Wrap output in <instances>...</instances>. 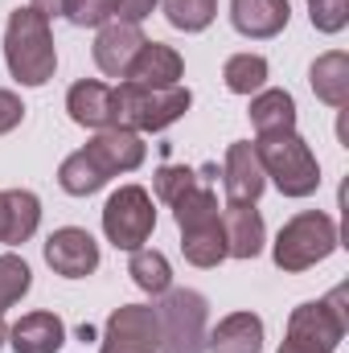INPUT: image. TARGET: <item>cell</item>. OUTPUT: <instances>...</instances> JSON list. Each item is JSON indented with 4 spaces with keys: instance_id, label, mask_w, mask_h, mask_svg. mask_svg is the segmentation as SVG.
<instances>
[{
    "instance_id": "obj_6",
    "label": "cell",
    "mask_w": 349,
    "mask_h": 353,
    "mask_svg": "<svg viewBox=\"0 0 349 353\" xmlns=\"http://www.w3.org/2000/svg\"><path fill=\"white\" fill-rule=\"evenodd\" d=\"M157 312V353H206L210 304L193 288H169Z\"/></svg>"
},
{
    "instance_id": "obj_2",
    "label": "cell",
    "mask_w": 349,
    "mask_h": 353,
    "mask_svg": "<svg viewBox=\"0 0 349 353\" xmlns=\"http://www.w3.org/2000/svg\"><path fill=\"white\" fill-rule=\"evenodd\" d=\"M4 62L21 87H46L58 70V50L50 21L37 8H17L4 29Z\"/></svg>"
},
{
    "instance_id": "obj_24",
    "label": "cell",
    "mask_w": 349,
    "mask_h": 353,
    "mask_svg": "<svg viewBox=\"0 0 349 353\" xmlns=\"http://www.w3.org/2000/svg\"><path fill=\"white\" fill-rule=\"evenodd\" d=\"M222 79H226V90H235V94H259L267 83V58L263 54H235V58H226Z\"/></svg>"
},
{
    "instance_id": "obj_7",
    "label": "cell",
    "mask_w": 349,
    "mask_h": 353,
    "mask_svg": "<svg viewBox=\"0 0 349 353\" xmlns=\"http://www.w3.org/2000/svg\"><path fill=\"white\" fill-rule=\"evenodd\" d=\"M341 304H346V288H337L329 300H308V304L292 308L288 337H283L279 353H333L349 329V316Z\"/></svg>"
},
{
    "instance_id": "obj_10",
    "label": "cell",
    "mask_w": 349,
    "mask_h": 353,
    "mask_svg": "<svg viewBox=\"0 0 349 353\" xmlns=\"http://www.w3.org/2000/svg\"><path fill=\"white\" fill-rule=\"evenodd\" d=\"M99 353H157V312L148 304H123L107 316Z\"/></svg>"
},
{
    "instance_id": "obj_29",
    "label": "cell",
    "mask_w": 349,
    "mask_h": 353,
    "mask_svg": "<svg viewBox=\"0 0 349 353\" xmlns=\"http://www.w3.org/2000/svg\"><path fill=\"white\" fill-rule=\"evenodd\" d=\"M197 185V173L193 169H185V165H165L161 173H157V197L165 201V205H173L177 197L185 193V189H193Z\"/></svg>"
},
{
    "instance_id": "obj_17",
    "label": "cell",
    "mask_w": 349,
    "mask_h": 353,
    "mask_svg": "<svg viewBox=\"0 0 349 353\" xmlns=\"http://www.w3.org/2000/svg\"><path fill=\"white\" fill-rule=\"evenodd\" d=\"M185 74V62L173 46H161V41H144L128 79L123 83H140V87H177Z\"/></svg>"
},
{
    "instance_id": "obj_21",
    "label": "cell",
    "mask_w": 349,
    "mask_h": 353,
    "mask_svg": "<svg viewBox=\"0 0 349 353\" xmlns=\"http://www.w3.org/2000/svg\"><path fill=\"white\" fill-rule=\"evenodd\" d=\"M308 83H312L321 103H329V107L341 111L349 103V54H341V50L321 54L312 62V70H308Z\"/></svg>"
},
{
    "instance_id": "obj_20",
    "label": "cell",
    "mask_w": 349,
    "mask_h": 353,
    "mask_svg": "<svg viewBox=\"0 0 349 353\" xmlns=\"http://www.w3.org/2000/svg\"><path fill=\"white\" fill-rule=\"evenodd\" d=\"M66 111L79 128H111V87L107 83H94V79H83L74 83L70 94H66Z\"/></svg>"
},
{
    "instance_id": "obj_31",
    "label": "cell",
    "mask_w": 349,
    "mask_h": 353,
    "mask_svg": "<svg viewBox=\"0 0 349 353\" xmlns=\"http://www.w3.org/2000/svg\"><path fill=\"white\" fill-rule=\"evenodd\" d=\"M152 8H157V0H119V17L132 21V25H140Z\"/></svg>"
},
{
    "instance_id": "obj_1",
    "label": "cell",
    "mask_w": 349,
    "mask_h": 353,
    "mask_svg": "<svg viewBox=\"0 0 349 353\" xmlns=\"http://www.w3.org/2000/svg\"><path fill=\"white\" fill-rule=\"evenodd\" d=\"M144 140L140 132H128V128H103L87 148H79L74 157L62 161L58 169V185L70 193V197H90L94 189H103L115 173H132L144 165Z\"/></svg>"
},
{
    "instance_id": "obj_5",
    "label": "cell",
    "mask_w": 349,
    "mask_h": 353,
    "mask_svg": "<svg viewBox=\"0 0 349 353\" xmlns=\"http://www.w3.org/2000/svg\"><path fill=\"white\" fill-rule=\"evenodd\" d=\"M263 173L275 181V189L283 197H308L321 185V165L312 157V148L296 136V132H271L255 140Z\"/></svg>"
},
{
    "instance_id": "obj_12",
    "label": "cell",
    "mask_w": 349,
    "mask_h": 353,
    "mask_svg": "<svg viewBox=\"0 0 349 353\" xmlns=\"http://www.w3.org/2000/svg\"><path fill=\"white\" fill-rule=\"evenodd\" d=\"M46 263L66 279H87L99 267V243L79 226H62L46 239Z\"/></svg>"
},
{
    "instance_id": "obj_28",
    "label": "cell",
    "mask_w": 349,
    "mask_h": 353,
    "mask_svg": "<svg viewBox=\"0 0 349 353\" xmlns=\"http://www.w3.org/2000/svg\"><path fill=\"white\" fill-rule=\"evenodd\" d=\"M308 17H312V29L341 33L349 21V0H308Z\"/></svg>"
},
{
    "instance_id": "obj_26",
    "label": "cell",
    "mask_w": 349,
    "mask_h": 353,
    "mask_svg": "<svg viewBox=\"0 0 349 353\" xmlns=\"http://www.w3.org/2000/svg\"><path fill=\"white\" fill-rule=\"evenodd\" d=\"M33 288V271L21 255H0V312L12 308Z\"/></svg>"
},
{
    "instance_id": "obj_15",
    "label": "cell",
    "mask_w": 349,
    "mask_h": 353,
    "mask_svg": "<svg viewBox=\"0 0 349 353\" xmlns=\"http://www.w3.org/2000/svg\"><path fill=\"white\" fill-rule=\"evenodd\" d=\"M41 222V201L29 189H4L0 193V243L4 247H21L37 234Z\"/></svg>"
},
{
    "instance_id": "obj_19",
    "label": "cell",
    "mask_w": 349,
    "mask_h": 353,
    "mask_svg": "<svg viewBox=\"0 0 349 353\" xmlns=\"http://www.w3.org/2000/svg\"><path fill=\"white\" fill-rule=\"evenodd\" d=\"M210 353H263V321L255 312H230L206 337Z\"/></svg>"
},
{
    "instance_id": "obj_3",
    "label": "cell",
    "mask_w": 349,
    "mask_h": 353,
    "mask_svg": "<svg viewBox=\"0 0 349 353\" xmlns=\"http://www.w3.org/2000/svg\"><path fill=\"white\" fill-rule=\"evenodd\" d=\"M173 218L181 226V251L193 267H218L226 259V239H222V210L218 193L210 185H193L173 201Z\"/></svg>"
},
{
    "instance_id": "obj_30",
    "label": "cell",
    "mask_w": 349,
    "mask_h": 353,
    "mask_svg": "<svg viewBox=\"0 0 349 353\" xmlns=\"http://www.w3.org/2000/svg\"><path fill=\"white\" fill-rule=\"evenodd\" d=\"M21 119H25V103H21L12 90H0V136L12 132Z\"/></svg>"
},
{
    "instance_id": "obj_32",
    "label": "cell",
    "mask_w": 349,
    "mask_h": 353,
    "mask_svg": "<svg viewBox=\"0 0 349 353\" xmlns=\"http://www.w3.org/2000/svg\"><path fill=\"white\" fill-rule=\"evenodd\" d=\"M29 8H37V12L50 21V17H62V12H66V0H33Z\"/></svg>"
},
{
    "instance_id": "obj_14",
    "label": "cell",
    "mask_w": 349,
    "mask_h": 353,
    "mask_svg": "<svg viewBox=\"0 0 349 353\" xmlns=\"http://www.w3.org/2000/svg\"><path fill=\"white\" fill-rule=\"evenodd\" d=\"M222 239L226 259H255L263 251V218L255 201H230L222 205Z\"/></svg>"
},
{
    "instance_id": "obj_18",
    "label": "cell",
    "mask_w": 349,
    "mask_h": 353,
    "mask_svg": "<svg viewBox=\"0 0 349 353\" xmlns=\"http://www.w3.org/2000/svg\"><path fill=\"white\" fill-rule=\"evenodd\" d=\"M8 337L17 353H58L66 345V325L54 312H29L8 329Z\"/></svg>"
},
{
    "instance_id": "obj_4",
    "label": "cell",
    "mask_w": 349,
    "mask_h": 353,
    "mask_svg": "<svg viewBox=\"0 0 349 353\" xmlns=\"http://www.w3.org/2000/svg\"><path fill=\"white\" fill-rule=\"evenodd\" d=\"M193 94L181 87H140V83H119L111 87V128L128 132H165L189 111Z\"/></svg>"
},
{
    "instance_id": "obj_22",
    "label": "cell",
    "mask_w": 349,
    "mask_h": 353,
    "mask_svg": "<svg viewBox=\"0 0 349 353\" xmlns=\"http://www.w3.org/2000/svg\"><path fill=\"white\" fill-rule=\"evenodd\" d=\"M251 123H255L259 136L296 132V99L288 90H259L251 99Z\"/></svg>"
},
{
    "instance_id": "obj_23",
    "label": "cell",
    "mask_w": 349,
    "mask_h": 353,
    "mask_svg": "<svg viewBox=\"0 0 349 353\" xmlns=\"http://www.w3.org/2000/svg\"><path fill=\"white\" fill-rule=\"evenodd\" d=\"M128 275L136 279V288L140 292H148V296H165L169 288H173V267L169 259L161 255V251H132V263H128Z\"/></svg>"
},
{
    "instance_id": "obj_13",
    "label": "cell",
    "mask_w": 349,
    "mask_h": 353,
    "mask_svg": "<svg viewBox=\"0 0 349 353\" xmlns=\"http://www.w3.org/2000/svg\"><path fill=\"white\" fill-rule=\"evenodd\" d=\"M222 185L230 193V201H259L267 189V173L259 165V152L251 140H235L226 148V165H222Z\"/></svg>"
},
{
    "instance_id": "obj_33",
    "label": "cell",
    "mask_w": 349,
    "mask_h": 353,
    "mask_svg": "<svg viewBox=\"0 0 349 353\" xmlns=\"http://www.w3.org/2000/svg\"><path fill=\"white\" fill-rule=\"evenodd\" d=\"M4 337H8V329H4V321H0V345H4Z\"/></svg>"
},
{
    "instance_id": "obj_8",
    "label": "cell",
    "mask_w": 349,
    "mask_h": 353,
    "mask_svg": "<svg viewBox=\"0 0 349 353\" xmlns=\"http://www.w3.org/2000/svg\"><path fill=\"white\" fill-rule=\"evenodd\" d=\"M333 251H337V222L321 210H304L292 222H283L271 255L279 271H308L321 259H329Z\"/></svg>"
},
{
    "instance_id": "obj_11",
    "label": "cell",
    "mask_w": 349,
    "mask_h": 353,
    "mask_svg": "<svg viewBox=\"0 0 349 353\" xmlns=\"http://www.w3.org/2000/svg\"><path fill=\"white\" fill-rule=\"evenodd\" d=\"M144 41L148 37L140 33V25H132V21H107V25H99V37H94V66L107 79H128V70H132V62H136V54H140Z\"/></svg>"
},
{
    "instance_id": "obj_16",
    "label": "cell",
    "mask_w": 349,
    "mask_h": 353,
    "mask_svg": "<svg viewBox=\"0 0 349 353\" xmlns=\"http://www.w3.org/2000/svg\"><path fill=\"white\" fill-rule=\"evenodd\" d=\"M288 0H230V21L243 37H255V41H267L275 33L288 29Z\"/></svg>"
},
{
    "instance_id": "obj_9",
    "label": "cell",
    "mask_w": 349,
    "mask_h": 353,
    "mask_svg": "<svg viewBox=\"0 0 349 353\" xmlns=\"http://www.w3.org/2000/svg\"><path fill=\"white\" fill-rule=\"evenodd\" d=\"M157 230V210L148 189L140 185H123L107 197L103 205V234L119 247V251H140Z\"/></svg>"
},
{
    "instance_id": "obj_25",
    "label": "cell",
    "mask_w": 349,
    "mask_h": 353,
    "mask_svg": "<svg viewBox=\"0 0 349 353\" xmlns=\"http://www.w3.org/2000/svg\"><path fill=\"white\" fill-rule=\"evenodd\" d=\"M165 17L181 33H201L218 17V0H165Z\"/></svg>"
},
{
    "instance_id": "obj_27",
    "label": "cell",
    "mask_w": 349,
    "mask_h": 353,
    "mask_svg": "<svg viewBox=\"0 0 349 353\" xmlns=\"http://www.w3.org/2000/svg\"><path fill=\"white\" fill-rule=\"evenodd\" d=\"M66 21H74V25H107V21H115L119 17V0H66V12H62Z\"/></svg>"
}]
</instances>
